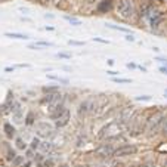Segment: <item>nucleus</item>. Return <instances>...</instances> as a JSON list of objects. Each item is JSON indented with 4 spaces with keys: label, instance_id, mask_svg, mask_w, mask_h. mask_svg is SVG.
<instances>
[{
    "label": "nucleus",
    "instance_id": "f257e3e1",
    "mask_svg": "<svg viewBox=\"0 0 167 167\" xmlns=\"http://www.w3.org/2000/svg\"><path fill=\"white\" fill-rule=\"evenodd\" d=\"M115 12L123 21H132L136 15V2L135 0H118L115 5Z\"/></svg>",
    "mask_w": 167,
    "mask_h": 167
},
{
    "label": "nucleus",
    "instance_id": "f03ea898",
    "mask_svg": "<svg viewBox=\"0 0 167 167\" xmlns=\"http://www.w3.org/2000/svg\"><path fill=\"white\" fill-rule=\"evenodd\" d=\"M164 118H166V115H164L163 112H157V114H154V115L146 121L145 132H146V136H148V138H154L155 135H158L161 132Z\"/></svg>",
    "mask_w": 167,
    "mask_h": 167
},
{
    "label": "nucleus",
    "instance_id": "7ed1b4c3",
    "mask_svg": "<svg viewBox=\"0 0 167 167\" xmlns=\"http://www.w3.org/2000/svg\"><path fill=\"white\" fill-rule=\"evenodd\" d=\"M123 124L118 120L117 121H110L107 123L102 129L99 130V133H98V138L99 139H110V138H114V136H118V135L123 133Z\"/></svg>",
    "mask_w": 167,
    "mask_h": 167
},
{
    "label": "nucleus",
    "instance_id": "20e7f679",
    "mask_svg": "<svg viewBox=\"0 0 167 167\" xmlns=\"http://www.w3.org/2000/svg\"><path fill=\"white\" fill-rule=\"evenodd\" d=\"M136 152H138V146H136V145L126 144V145L118 146V148H115V149H114V152H112V157H115V158L130 157V155H135Z\"/></svg>",
    "mask_w": 167,
    "mask_h": 167
},
{
    "label": "nucleus",
    "instance_id": "39448f33",
    "mask_svg": "<svg viewBox=\"0 0 167 167\" xmlns=\"http://www.w3.org/2000/svg\"><path fill=\"white\" fill-rule=\"evenodd\" d=\"M95 102H96V98H95V96L83 101V102L78 105V115H80V117H86L90 112H95Z\"/></svg>",
    "mask_w": 167,
    "mask_h": 167
},
{
    "label": "nucleus",
    "instance_id": "423d86ee",
    "mask_svg": "<svg viewBox=\"0 0 167 167\" xmlns=\"http://www.w3.org/2000/svg\"><path fill=\"white\" fill-rule=\"evenodd\" d=\"M42 104L43 105H47L50 108H53L56 105L62 104V95L59 92H53V93H45V96L42 98ZM49 108V110H50Z\"/></svg>",
    "mask_w": 167,
    "mask_h": 167
},
{
    "label": "nucleus",
    "instance_id": "0eeeda50",
    "mask_svg": "<svg viewBox=\"0 0 167 167\" xmlns=\"http://www.w3.org/2000/svg\"><path fill=\"white\" fill-rule=\"evenodd\" d=\"M148 19H149V25H151V28H158L163 21H164V18H166V15H164V12H160L157 11L155 8H152V11L149 12V15L146 16Z\"/></svg>",
    "mask_w": 167,
    "mask_h": 167
},
{
    "label": "nucleus",
    "instance_id": "6e6552de",
    "mask_svg": "<svg viewBox=\"0 0 167 167\" xmlns=\"http://www.w3.org/2000/svg\"><path fill=\"white\" fill-rule=\"evenodd\" d=\"M112 152H114V148H112L110 144H102L95 149V154H96L98 157H101V158L112 157Z\"/></svg>",
    "mask_w": 167,
    "mask_h": 167
},
{
    "label": "nucleus",
    "instance_id": "1a4fd4ad",
    "mask_svg": "<svg viewBox=\"0 0 167 167\" xmlns=\"http://www.w3.org/2000/svg\"><path fill=\"white\" fill-rule=\"evenodd\" d=\"M37 135L43 136V138H50L53 135V129L52 126H49L47 123H37Z\"/></svg>",
    "mask_w": 167,
    "mask_h": 167
},
{
    "label": "nucleus",
    "instance_id": "9d476101",
    "mask_svg": "<svg viewBox=\"0 0 167 167\" xmlns=\"http://www.w3.org/2000/svg\"><path fill=\"white\" fill-rule=\"evenodd\" d=\"M70 120H71V114H70V110L68 108H65L64 111H62V114L58 117L55 120V124H56V127H65L68 123H70Z\"/></svg>",
    "mask_w": 167,
    "mask_h": 167
},
{
    "label": "nucleus",
    "instance_id": "9b49d317",
    "mask_svg": "<svg viewBox=\"0 0 167 167\" xmlns=\"http://www.w3.org/2000/svg\"><path fill=\"white\" fill-rule=\"evenodd\" d=\"M136 114L135 112V108L133 107H127V108H124L121 112H120V120L118 121L121 123H127V121H130L132 118H133V115Z\"/></svg>",
    "mask_w": 167,
    "mask_h": 167
},
{
    "label": "nucleus",
    "instance_id": "f8f14e48",
    "mask_svg": "<svg viewBox=\"0 0 167 167\" xmlns=\"http://www.w3.org/2000/svg\"><path fill=\"white\" fill-rule=\"evenodd\" d=\"M114 8V2L112 0H102L99 5H98V8H96V11L99 12V13H107V12H110Z\"/></svg>",
    "mask_w": 167,
    "mask_h": 167
},
{
    "label": "nucleus",
    "instance_id": "ddd939ff",
    "mask_svg": "<svg viewBox=\"0 0 167 167\" xmlns=\"http://www.w3.org/2000/svg\"><path fill=\"white\" fill-rule=\"evenodd\" d=\"M152 8H154V6H152L151 3H144V5L141 6V11H139V16H141V18H146V16L149 15V12L152 11Z\"/></svg>",
    "mask_w": 167,
    "mask_h": 167
},
{
    "label": "nucleus",
    "instance_id": "4468645a",
    "mask_svg": "<svg viewBox=\"0 0 167 167\" xmlns=\"http://www.w3.org/2000/svg\"><path fill=\"white\" fill-rule=\"evenodd\" d=\"M5 37L16 39V40H28V39H30L27 34H21V33H5Z\"/></svg>",
    "mask_w": 167,
    "mask_h": 167
},
{
    "label": "nucleus",
    "instance_id": "2eb2a0df",
    "mask_svg": "<svg viewBox=\"0 0 167 167\" xmlns=\"http://www.w3.org/2000/svg\"><path fill=\"white\" fill-rule=\"evenodd\" d=\"M24 161H25V158L24 155H16L13 160L11 161V167H21L24 164Z\"/></svg>",
    "mask_w": 167,
    "mask_h": 167
},
{
    "label": "nucleus",
    "instance_id": "dca6fc26",
    "mask_svg": "<svg viewBox=\"0 0 167 167\" xmlns=\"http://www.w3.org/2000/svg\"><path fill=\"white\" fill-rule=\"evenodd\" d=\"M108 28L111 30H115V31H121V33H126V34H130V30L126 28V27H120V25H112V24H107Z\"/></svg>",
    "mask_w": 167,
    "mask_h": 167
},
{
    "label": "nucleus",
    "instance_id": "f3484780",
    "mask_svg": "<svg viewBox=\"0 0 167 167\" xmlns=\"http://www.w3.org/2000/svg\"><path fill=\"white\" fill-rule=\"evenodd\" d=\"M64 19H67V21L71 24V25H76V27L81 25V21H80L78 18H76V16H70V15H65V16H64Z\"/></svg>",
    "mask_w": 167,
    "mask_h": 167
},
{
    "label": "nucleus",
    "instance_id": "a211bd4d",
    "mask_svg": "<svg viewBox=\"0 0 167 167\" xmlns=\"http://www.w3.org/2000/svg\"><path fill=\"white\" fill-rule=\"evenodd\" d=\"M47 78H49V80H53V81H58V83H61V84H68V83H70L68 78L56 77V76H52V74H47Z\"/></svg>",
    "mask_w": 167,
    "mask_h": 167
},
{
    "label": "nucleus",
    "instance_id": "6ab92c4d",
    "mask_svg": "<svg viewBox=\"0 0 167 167\" xmlns=\"http://www.w3.org/2000/svg\"><path fill=\"white\" fill-rule=\"evenodd\" d=\"M52 142H49V141H45V142H40V148L39 149H42V151H52Z\"/></svg>",
    "mask_w": 167,
    "mask_h": 167
},
{
    "label": "nucleus",
    "instance_id": "aec40b11",
    "mask_svg": "<svg viewBox=\"0 0 167 167\" xmlns=\"http://www.w3.org/2000/svg\"><path fill=\"white\" fill-rule=\"evenodd\" d=\"M5 132H6V135H8V138H13V136H15V129L12 127L9 123L5 124Z\"/></svg>",
    "mask_w": 167,
    "mask_h": 167
},
{
    "label": "nucleus",
    "instance_id": "412c9836",
    "mask_svg": "<svg viewBox=\"0 0 167 167\" xmlns=\"http://www.w3.org/2000/svg\"><path fill=\"white\" fill-rule=\"evenodd\" d=\"M114 83H118V84H127V83H132L130 78H123V77H112Z\"/></svg>",
    "mask_w": 167,
    "mask_h": 167
},
{
    "label": "nucleus",
    "instance_id": "4be33fe9",
    "mask_svg": "<svg viewBox=\"0 0 167 167\" xmlns=\"http://www.w3.org/2000/svg\"><path fill=\"white\" fill-rule=\"evenodd\" d=\"M25 124H27V126L34 124V114L33 112H28V115H27V118H25Z\"/></svg>",
    "mask_w": 167,
    "mask_h": 167
},
{
    "label": "nucleus",
    "instance_id": "5701e85b",
    "mask_svg": "<svg viewBox=\"0 0 167 167\" xmlns=\"http://www.w3.org/2000/svg\"><path fill=\"white\" fill-rule=\"evenodd\" d=\"M40 148V139L39 138H33L31 141V149H39Z\"/></svg>",
    "mask_w": 167,
    "mask_h": 167
},
{
    "label": "nucleus",
    "instance_id": "b1692460",
    "mask_svg": "<svg viewBox=\"0 0 167 167\" xmlns=\"http://www.w3.org/2000/svg\"><path fill=\"white\" fill-rule=\"evenodd\" d=\"M16 148H18V149H25V148H27L25 142H24L21 138H18V139H16Z\"/></svg>",
    "mask_w": 167,
    "mask_h": 167
},
{
    "label": "nucleus",
    "instance_id": "393cba45",
    "mask_svg": "<svg viewBox=\"0 0 167 167\" xmlns=\"http://www.w3.org/2000/svg\"><path fill=\"white\" fill-rule=\"evenodd\" d=\"M56 56L61 59H71V53H67V52H58Z\"/></svg>",
    "mask_w": 167,
    "mask_h": 167
},
{
    "label": "nucleus",
    "instance_id": "a878e982",
    "mask_svg": "<svg viewBox=\"0 0 167 167\" xmlns=\"http://www.w3.org/2000/svg\"><path fill=\"white\" fill-rule=\"evenodd\" d=\"M36 45L40 46V47H50V46H53V43H50V42H37Z\"/></svg>",
    "mask_w": 167,
    "mask_h": 167
},
{
    "label": "nucleus",
    "instance_id": "bb28decb",
    "mask_svg": "<svg viewBox=\"0 0 167 167\" xmlns=\"http://www.w3.org/2000/svg\"><path fill=\"white\" fill-rule=\"evenodd\" d=\"M43 92H45V93H53V92H58V87H53V86L43 87Z\"/></svg>",
    "mask_w": 167,
    "mask_h": 167
},
{
    "label": "nucleus",
    "instance_id": "cd10ccee",
    "mask_svg": "<svg viewBox=\"0 0 167 167\" xmlns=\"http://www.w3.org/2000/svg\"><path fill=\"white\" fill-rule=\"evenodd\" d=\"M155 61L161 62V65H163V67H167V58H163V56H157Z\"/></svg>",
    "mask_w": 167,
    "mask_h": 167
},
{
    "label": "nucleus",
    "instance_id": "c85d7f7f",
    "mask_svg": "<svg viewBox=\"0 0 167 167\" xmlns=\"http://www.w3.org/2000/svg\"><path fill=\"white\" fill-rule=\"evenodd\" d=\"M68 45L71 46H83L84 42H77V40H68Z\"/></svg>",
    "mask_w": 167,
    "mask_h": 167
},
{
    "label": "nucleus",
    "instance_id": "c756f323",
    "mask_svg": "<svg viewBox=\"0 0 167 167\" xmlns=\"http://www.w3.org/2000/svg\"><path fill=\"white\" fill-rule=\"evenodd\" d=\"M136 101H151L149 95H141V96H136Z\"/></svg>",
    "mask_w": 167,
    "mask_h": 167
},
{
    "label": "nucleus",
    "instance_id": "7c9ffc66",
    "mask_svg": "<svg viewBox=\"0 0 167 167\" xmlns=\"http://www.w3.org/2000/svg\"><path fill=\"white\" fill-rule=\"evenodd\" d=\"M15 157H16V154H15V151H12V149H9V151H8V157H6V158H8L9 161H12V160H13Z\"/></svg>",
    "mask_w": 167,
    "mask_h": 167
},
{
    "label": "nucleus",
    "instance_id": "2f4dec72",
    "mask_svg": "<svg viewBox=\"0 0 167 167\" xmlns=\"http://www.w3.org/2000/svg\"><path fill=\"white\" fill-rule=\"evenodd\" d=\"M28 49H31V50H42L43 47H40V46H37L36 43H30L28 45Z\"/></svg>",
    "mask_w": 167,
    "mask_h": 167
},
{
    "label": "nucleus",
    "instance_id": "473e14b6",
    "mask_svg": "<svg viewBox=\"0 0 167 167\" xmlns=\"http://www.w3.org/2000/svg\"><path fill=\"white\" fill-rule=\"evenodd\" d=\"M93 42H98V43H104V45H110L108 40H104V39H99V37H93Z\"/></svg>",
    "mask_w": 167,
    "mask_h": 167
},
{
    "label": "nucleus",
    "instance_id": "72a5a7b5",
    "mask_svg": "<svg viewBox=\"0 0 167 167\" xmlns=\"http://www.w3.org/2000/svg\"><path fill=\"white\" fill-rule=\"evenodd\" d=\"M161 132H163V135H166V136H167V115H166V118H164V123H163Z\"/></svg>",
    "mask_w": 167,
    "mask_h": 167
},
{
    "label": "nucleus",
    "instance_id": "f704fd0d",
    "mask_svg": "<svg viewBox=\"0 0 167 167\" xmlns=\"http://www.w3.org/2000/svg\"><path fill=\"white\" fill-rule=\"evenodd\" d=\"M107 74H110L111 77H117L120 73H118V71H112V70H110V71H107Z\"/></svg>",
    "mask_w": 167,
    "mask_h": 167
},
{
    "label": "nucleus",
    "instance_id": "c9c22d12",
    "mask_svg": "<svg viewBox=\"0 0 167 167\" xmlns=\"http://www.w3.org/2000/svg\"><path fill=\"white\" fill-rule=\"evenodd\" d=\"M138 167H155V166H154V163H142V164H139Z\"/></svg>",
    "mask_w": 167,
    "mask_h": 167
},
{
    "label": "nucleus",
    "instance_id": "e433bc0d",
    "mask_svg": "<svg viewBox=\"0 0 167 167\" xmlns=\"http://www.w3.org/2000/svg\"><path fill=\"white\" fill-rule=\"evenodd\" d=\"M126 67H127V68H130V70H135V68L138 67V65H136L135 62H127V64H126Z\"/></svg>",
    "mask_w": 167,
    "mask_h": 167
},
{
    "label": "nucleus",
    "instance_id": "4c0bfd02",
    "mask_svg": "<svg viewBox=\"0 0 167 167\" xmlns=\"http://www.w3.org/2000/svg\"><path fill=\"white\" fill-rule=\"evenodd\" d=\"M124 39H126L127 42H135V40H136V39H135V37H133V36H132V34H127V36H126Z\"/></svg>",
    "mask_w": 167,
    "mask_h": 167
},
{
    "label": "nucleus",
    "instance_id": "58836bf2",
    "mask_svg": "<svg viewBox=\"0 0 167 167\" xmlns=\"http://www.w3.org/2000/svg\"><path fill=\"white\" fill-rule=\"evenodd\" d=\"M16 70V67H6L5 68V73H13Z\"/></svg>",
    "mask_w": 167,
    "mask_h": 167
},
{
    "label": "nucleus",
    "instance_id": "ea45409f",
    "mask_svg": "<svg viewBox=\"0 0 167 167\" xmlns=\"http://www.w3.org/2000/svg\"><path fill=\"white\" fill-rule=\"evenodd\" d=\"M21 167H33V163L31 161H24V164Z\"/></svg>",
    "mask_w": 167,
    "mask_h": 167
},
{
    "label": "nucleus",
    "instance_id": "a19ab883",
    "mask_svg": "<svg viewBox=\"0 0 167 167\" xmlns=\"http://www.w3.org/2000/svg\"><path fill=\"white\" fill-rule=\"evenodd\" d=\"M158 70H160V73H163V74H166L167 76V67H163V65H161Z\"/></svg>",
    "mask_w": 167,
    "mask_h": 167
},
{
    "label": "nucleus",
    "instance_id": "79ce46f5",
    "mask_svg": "<svg viewBox=\"0 0 167 167\" xmlns=\"http://www.w3.org/2000/svg\"><path fill=\"white\" fill-rule=\"evenodd\" d=\"M107 64H108L110 67H112V65L115 64V61H114V59H108V61H107Z\"/></svg>",
    "mask_w": 167,
    "mask_h": 167
},
{
    "label": "nucleus",
    "instance_id": "37998d69",
    "mask_svg": "<svg viewBox=\"0 0 167 167\" xmlns=\"http://www.w3.org/2000/svg\"><path fill=\"white\" fill-rule=\"evenodd\" d=\"M136 68H139V70H141L142 73H146V67H142V65H138V67H136Z\"/></svg>",
    "mask_w": 167,
    "mask_h": 167
},
{
    "label": "nucleus",
    "instance_id": "c03bdc74",
    "mask_svg": "<svg viewBox=\"0 0 167 167\" xmlns=\"http://www.w3.org/2000/svg\"><path fill=\"white\" fill-rule=\"evenodd\" d=\"M74 167H89L87 164H83V163H80V164H76Z\"/></svg>",
    "mask_w": 167,
    "mask_h": 167
},
{
    "label": "nucleus",
    "instance_id": "a18cd8bd",
    "mask_svg": "<svg viewBox=\"0 0 167 167\" xmlns=\"http://www.w3.org/2000/svg\"><path fill=\"white\" fill-rule=\"evenodd\" d=\"M45 30H47V31H53L55 28H53V27H45Z\"/></svg>",
    "mask_w": 167,
    "mask_h": 167
},
{
    "label": "nucleus",
    "instance_id": "49530a36",
    "mask_svg": "<svg viewBox=\"0 0 167 167\" xmlns=\"http://www.w3.org/2000/svg\"><path fill=\"white\" fill-rule=\"evenodd\" d=\"M45 18H53V15H50V13H46Z\"/></svg>",
    "mask_w": 167,
    "mask_h": 167
},
{
    "label": "nucleus",
    "instance_id": "de8ad7c7",
    "mask_svg": "<svg viewBox=\"0 0 167 167\" xmlns=\"http://www.w3.org/2000/svg\"><path fill=\"white\" fill-rule=\"evenodd\" d=\"M59 167H71V166H70V164H61Z\"/></svg>",
    "mask_w": 167,
    "mask_h": 167
},
{
    "label": "nucleus",
    "instance_id": "09e8293b",
    "mask_svg": "<svg viewBox=\"0 0 167 167\" xmlns=\"http://www.w3.org/2000/svg\"><path fill=\"white\" fill-rule=\"evenodd\" d=\"M164 98H167V89L164 90Z\"/></svg>",
    "mask_w": 167,
    "mask_h": 167
},
{
    "label": "nucleus",
    "instance_id": "8fccbe9b",
    "mask_svg": "<svg viewBox=\"0 0 167 167\" xmlns=\"http://www.w3.org/2000/svg\"><path fill=\"white\" fill-rule=\"evenodd\" d=\"M163 167H167V161H166V163H164V166H163Z\"/></svg>",
    "mask_w": 167,
    "mask_h": 167
},
{
    "label": "nucleus",
    "instance_id": "3c124183",
    "mask_svg": "<svg viewBox=\"0 0 167 167\" xmlns=\"http://www.w3.org/2000/svg\"><path fill=\"white\" fill-rule=\"evenodd\" d=\"M129 167H138V166H135V164H132V166H129Z\"/></svg>",
    "mask_w": 167,
    "mask_h": 167
},
{
    "label": "nucleus",
    "instance_id": "603ef678",
    "mask_svg": "<svg viewBox=\"0 0 167 167\" xmlns=\"http://www.w3.org/2000/svg\"><path fill=\"white\" fill-rule=\"evenodd\" d=\"M45 2H49V0H45Z\"/></svg>",
    "mask_w": 167,
    "mask_h": 167
}]
</instances>
